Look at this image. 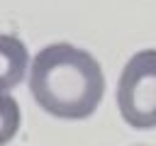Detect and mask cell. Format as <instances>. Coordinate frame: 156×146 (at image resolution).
<instances>
[{
	"label": "cell",
	"mask_w": 156,
	"mask_h": 146,
	"mask_svg": "<svg viewBox=\"0 0 156 146\" xmlns=\"http://www.w3.org/2000/svg\"><path fill=\"white\" fill-rule=\"evenodd\" d=\"M117 107L129 127H156V49H144L127 61L117 85Z\"/></svg>",
	"instance_id": "2"
},
{
	"label": "cell",
	"mask_w": 156,
	"mask_h": 146,
	"mask_svg": "<svg viewBox=\"0 0 156 146\" xmlns=\"http://www.w3.org/2000/svg\"><path fill=\"white\" fill-rule=\"evenodd\" d=\"M20 105L12 95L7 92H0V146L10 144L20 129Z\"/></svg>",
	"instance_id": "4"
},
{
	"label": "cell",
	"mask_w": 156,
	"mask_h": 146,
	"mask_svg": "<svg viewBox=\"0 0 156 146\" xmlns=\"http://www.w3.org/2000/svg\"><path fill=\"white\" fill-rule=\"evenodd\" d=\"M29 63V51L15 34H0V92L22 83Z\"/></svg>",
	"instance_id": "3"
},
{
	"label": "cell",
	"mask_w": 156,
	"mask_h": 146,
	"mask_svg": "<svg viewBox=\"0 0 156 146\" xmlns=\"http://www.w3.org/2000/svg\"><path fill=\"white\" fill-rule=\"evenodd\" d=\"M29 90L46 114L85 119L105 95V75L88 51L73 44H49L32 61Z\"/></svg>",
	"instance_id": "1"
}]
</instances>
